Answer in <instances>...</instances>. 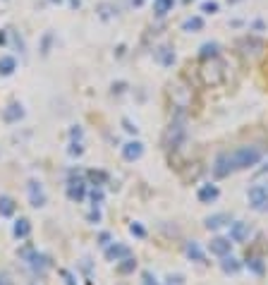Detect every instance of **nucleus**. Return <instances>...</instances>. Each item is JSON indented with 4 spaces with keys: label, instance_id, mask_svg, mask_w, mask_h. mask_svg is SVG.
I'll return each instance as SVG.
<instances>
[{
    "label": "nucleus",
    "instance_id": "nucleus-36",
    "mask_svg": "<svg viewBox=\"0 0 268 285\" xmlns=\"http://www.w3.org/2000/svg\"><path fill=\"white\" fill-rule=\"evenodd\" d=\"M60 276L65 278V285H77V283H74V276H72L70 271H60Z\"/></svg>",
    "mask_w": 268,
    "mask_h": 285
},
{
    "label": "nucleus",
    "instance_id": "nucleus-1",
    "mask_svg": "<svg viewBox=\"0 0 268 285\" xmlns=\"http://www.w3.org/2000/svg\"><path fill=\"white\" fill-rule=\"evenodd\" d=\"M259 161H261V149H256V146H239L235 151L221 153L218 159L213 161V175L216 177H228L230 173L256 166Z\"/></svg>",
    "mask_w": 268,
    "mask_h": 285
},
{
    "label": "nucleus",
    "instance_id": "nucleus-8",
    "mask_svg": "<svg viewBox=\"0 0 268 285\" xmlns=\"http://www.w3.org/2000/svg\"><path fill=\"white\" fill-rule=\"evenodd\" d=\"M182 139H184V125H182V120H175V122H170V129H168V146L177 149Z\"/></svg>",
    "mask_w": 268,
    "mask_h": 285
},
{
    "label": "nucleus",
    "instance_id": "nucleus-34",
    "mask_svg": "<svg viewBox=\"0 0 268 285\" xmlns=\"http://www.w3.org/2000/svg\"><path fill=\"white\" fill-rule=\"evenodd\" d=\"M249 269H252L254 273H263V264H261L259 259H252V262H249Z\"/></svg>",
    "mask_w": 268,
    "mask_h": 285
},
{
    "label": "nucleus",
    "instance_id": "nucleus-7",
    "mask_svg": "<svg viewBox=\"0 0 268 285\" xmlns=\"http://www.w3.org/2000/svg\"><path fill=\"white\" fill-rule=\"evenodd\" d=\"M127 256H132V249L127 245H120V242H113V245L105 247V259L108 262H122Z\"/></svg>",
    "mask_w": 268,
    "mask_h": 285
},
{
    "label": "nucleus",
    "instance_id": "nucleus-14",
    "mask_svg": "<svg viewBox=\"0 0 268 285\" xmlns=\"http://www.w3.org/2000/svg\"><path fill=\"white\" fill-rule=\"evenodd\" d=\"M218 197H221V190H218L216 185H204V187H199V192H197V199L201 204H211V201H216Z\"/></svg>",
    "mask_w": 268,
    "mask_h": 285
},
{
    "label": "nucleus",
    "instance_id": "nucleus-5",
    "mask_svg": "<svg viewBox=\"0 0 268 285\" xmlns=\"http://www.w3.org/2000/svg\"><path fill=\"white\" fill-rule=\"evenodd\" d=\"M19 120H24V106L19 101H12L3 108V122L5 125H17Z\"/></svg>",
    "mask_w": 268,
    "mask_h": 285
},
{
    "label": "nucleus",
    "instance_id": "nucleus-42",
    "mask_svg": "<svg viewBox=\"0 0 268 285\" xmlns=\"http://www.w3.org/2000/svg\"><path fill=\"white\" fill-rule=\"evenodd\" d=\"M132 5H134V8H142V5H144V0H132Z\"/></svg>",
    "mask_w": 268,
    "mask_h": 285
},
{
    "label": "nucleus",
    "instance_id": "nucleus-27",
    "mask_svg": "<svg viewBox=\"0 0 268 285\" xmlns=\"http://www.w3.org/2000/svg\"><path fill=\"white\" fill-rule=\"evenodd\" d=\"M201 12H204V15H216V12H218V3H216V0L201 3Z\"/></svg>",
    "mask_w": 268,
    "mask_h": 285
},
{
    "label": "nucleus",
    "instance_id": "nucleus-9",
    "mask_svg": "<svg viewBox=\"0 0 268 285\" xmlns=\"http://www.w3.org/2000/svg\"><path fill=\"white\" fill-rule=\"evenodd\" d=\"M208 252L216 254V256H228L232 252V240L230 238H213L208 242Z\"/></svg>",
    "mask_w": 268,
    "mask_h": 285
},
{
    "label": "nucleus",
    "instance_id": "nucleus-15",
    "mask_svg": "<svg viewBox=\"0 0 268 285\" xmlns=\"http://www.w3.org/2000/svg\"><path fill=\"white\" fill-rule=\"evenodd\" d=\"M12 235H15L17 240H26V238H29V235H32V223H29V218H17L15 228H12Z\"/></svg>",
    "mask_w": 268,
    "mask_h": 285
},
{
    "label": "nucleus",
    "instance_id": "nucleus-12",
    "mask_svg": "<svg viewBox=\"0 0 268 285\" xmlns=\"http://www.w3.org/2000/svg\"><path fill=\"white\" fill-rule=\"evenodd\" d=\"M153 58H156L158 65H163V67H170L175 63V50L170 46H158L153 50Z\"/></svg>",
    "mask_w": 268,
    "mask_h": 285
},
{
    "label": "nucleus",
    "instance_id": "nucleus-6",
    "mask_svg": "<svg viewBox=\"0 0 268 285\" xmlns=\"http://www.w3.org/2000/svg\"><path fill=\"white\" fill-rule=\"evenodd\" d=\"M249 204H252V209H266L268 204V187L266 185H254V187H249Z\"/></svg>",
    "mask_w": 268,
    "mask_h": 285
},
{
    "label": "nucleus",
    "instance_id": "nucleus-38",
    "mask_svg": "<svg viewBox=\"0 0 268 285\" xmlns=\"http://www.w3.org/2000/svg\"><path fill=\"white\" fill-rule=\"evenodd\" d=\"M125 82H118V84H113V94H122V91H125Z\"/></svg>",
    "mask_w": 268,
    "mask_h": 285
},
{
    "label": "nucleus",
    "instance_id": "nucleus-43",
    "mask_svg": "<svg viewBox=\"0 0 268 285\" xmlns=\"http://www.w3.org/2000/svg\"><path fill=\"white\" fill-rule=\"evenodd\" d=\"M263 173H268V163H266V168H261V170H256V175H263Z\"/></svg>",
    "mask_w": 268,
    "mask_h": 285
},
{
    "label": "nucleus",
    "instance_id": "nucleus-26",
    "mask_svg": "<svg viewBox=\"0 0 268 285\" xmlns=\"http://www.w3.org/2000/svg\"><path fill=\"white\" fill-rule=\"evenodd\" d=\"M129 232H132L134 238H139V240H144V238H146V228H144L142 223H137V221H134L132 225H129Z\"/></svg>",
    "mask_w": 268,
    "mask_h": 285
},
{
    "label": "nucleus",
    "instance_id": "nucleus-24",
    "mask_svg": "<svg viewBox=\"0 0 268 285\" xmlns=\"http://www.w3.org/2000/svg\"><path fill=\"white\" fill-rule=\"evenodd\" d=\"M134 269H137V259H134V256H127V259H122V262L118 264V273H120V276L134 273Z\"/></svg>",
    "mask_w": 268,
    "mask_h": 285
},
{
    "label": "nucleus",
    "instance_id": "nucleus-2",
    "mask_svg": "<svg viewBox=\"0 0 268 285\" xmlns=\"http://www.w3.org/2000/svg\"><path fill=\"white\" fill-rule=\"evenodd\" d=\"M201 80H204V84H208V87H216V84L223 82V67H221V63H218V58H211V63L204 65Z\"/></svg>",
    "mask_w": 268,
    "mask_h": 285
},
{
    "label": "nucleus",
    "instance_id": "nucleus-18",
    "mask_svg": "<svg viewBox=\"0 0 268 285\" xmlns=\"http://www.w3.org/2000/svg\"><path fill=\"white\" fill-rule=\"evenodd\" d=\"M17 70V60L12 56H3L0 58V77H10Z\"/></svg>",
    "mask_w": 268,
    "mask_h": 285
},
{
    "label": "nucleus",
    "instance_id": "nucleus-44",
    "mask_svg": "<svg viewBox=\"0 0 268 285\" xmlns=\"http://www.w3.org/2000/svg\"><path fill=\"white\" fill-rule=\"evenodd\" d=\"M50 3H58V5H60V3H63V0H50Z\"/></svg>",
    "mask_w": 268,
    "mask_h": 285
},
{
    "label": "nucleus",
    "instance_id": "nucleus-16",
    "mask_svg": "<svg viewBox=\"0 0 268 285\" xmlns=\"http://www.w3.org/2000/svg\"><path fill=\"white\" fill-rule=\"evenodd\" d=\"M15 211H17L15 199L8 197V194H0V218H10V216H15Z\"/></svg>",
    "mask_w": 268,
    "mask_h": 285
},
{
    "label": "nucleus",
    "instance_id": "nucleus-40",
    "mask_svg": "<svg viewBox=\"0 0 268 285\" xmlns=\"http://www.w3.org/2000/svg\"><path fill=\"white\" fill-rule=\"evenodd\" d=\"M70 8H74V10L82 8V0H70Z\"/></svg>",
    "mask_w": 268,
    "mask_h": 285
},
{
    "label": "nucleus",
    "instance_id": "nucleus-22",
    "mask_svg": "<svg viewBox=\"0 0 268 285\" xmlns=\"http://www.w3.org/2000/svg\"><path fill=\"white\" fill-rule=\"evenodd\" d=\"M87 180L91 185H96V187H101V185L108 183V173H105V170H89V173H87Z\"/></svg>",
    "mask_w": 268,
    "mask_h": 285
},
{
    "label": "nucleus",
    "instance_id": "nucleus-31",
    "mask_svg": "<svg viewBox=\"0 0 268 285\" xmlns=\"http://www.w3.org/2000/svg\"><path fill=\"white\" fill-rule=\"evenodd\" d=\"M50 43H53V34L48 32L46 36H43V50H41L43 56H48V53H50Z\"/></svg>",
    "mask_w": 268,
    "mask_h": 285
},
{
    "label": "nucleus",
    "instance_id": "nucleus-19",
    "mask_svg": "<svg viewBox=\"0 0 268 285\" xmlns=\"http://www.w3.org/2000/svg\"><path fill=\"white\" fill-rule=\"evenodd\" d=\"M201 29H204V19L201 17H187L182 22V32H187V34H197Z\"/></svg>",
    "mask_w": 268,
    "mask_h": 285
},
{
    "label": "nucleus",
    "instance_id": "nucleus-20",
    "mask_svg": "<svg viewBox=\"0 0 268 285\" xmlns=\"http://www.w3.org/2000/svg\"><path fill=\"white\" fill-rule=\"evenodd\" d=\"M223 262H221V269L223 273H239V269H242V264L237 262L232 254H228V256H221Z\"/></svg>",
    "mask_w": 268,
    "mask_h": 285
},
{
    "label": "nucleus",
    "instance_id": "nucleus-13",
    "mask_svg": "<svg viewBox=\"0 0 268 285\" xmlns=\"http://www.w3.org/2000/svg\"><path fill=\"white\" fill-rule=\"evenodd\" d=\"M230 223H232V216L230 214H213L204 221V225L208 230H221V228H225V225H230Z\"/></svg>",
    "mask_w": 268,
    "mask_h": 285
},
{
    "label": "nucleus",
    "instance_id": "nucleus-39",
    "mask_svg": "<svg viewBox=\"0 0 268 285\" xmlns=\"http://www.w3.org/2000/svg\"><path fill=\"white\" fill-rule=\"evenodd\" d=\"M5 43H8V32L0 29V46H5Z\"/></svg>",
    "mask_w": 268,
    "mask_h": 285
},
{
    "label": "nucleus",
    "instance_id": "nucleus-33",
    "mask_svg": "<svg viewBox=\"0 0 268 285\" xmlns=\"http://www.w3.org/2000/svg\"><path fill=\"white\" fill-rule=\"evenodd\" d=\"M87 221L89 223H98V221H101V211H98V206H94V211L87 216Z\"/></svg>",
    "mask_w": 268,
    "mask_h": 285
},
{
    "label": "nucleus",
    "instance_id": "nucleus-28",
    "mask_svg": "<svg viewBox=\"0 0 268 285\" xmlns=\"http://www.w3.org/2000/svg\"><path fill=\"white\" fill-rule=\"evenodd\" d=\"M67 153H70L72 159H74V156H82V153H84V146H82V142H74V139H72V144H70V149H67Z\"/></svg>",
    "mask_w": 268,
    "mask_h": 285
},
{
    "label": "nucleus",
    "instance_id": "nucleus-10",
    "mask_svg": "<svg viewBox=\"0 0 268 285\" xmlns=\"http://www.w3.org/2000/svg\"><path fill=\"white\" fill-rule=\"evenodd\" d=\"M142 156H144V144L139 142V139H134V142H127L125 146H122V159L129 161V163L139 161Z\"/></svg>",
    "mask_w": 268,
    "mask_h": 285
},
{
    "label": "nucleus",
    "instance_id": "nucleus-45",
    "mask_svg": "<svg viewBox=\"0 0 268 285\" xmlns=\"http://www.w3.org/2000/svg\"><path fill=\"white\" fill-rule=\"evenodd\" d=\"M184 3H192V0H184Z\"/></svg>",
    "mask_w": 268,
    "mask_h": 285
},
{
    "label": "nucleus",
    "instance_id": "nucleus-21",
    "mask_svg": "<svg viewBox=\"0 0 268 285\" xmlns=\"http://www.w3.org/2000/svg\"><path fill=\"white\" fill-rule=\"evenodd\" d=\"M175 0H153V15L156 17H166L173 10Z\"/></svg>",
    "mask_w": 268,
    "mask_h": 285
},
{
    "label": "nucleus",
    "instance_id": "nucleus-32",
    "mask_svg": "<svg viewBox=\"0 0 268 285\" xmlns=\"http://www.w3.org/2000/svg\"><path fill=\"white\" fill-rule=\"evenodd\" d=\"M70 137L74 139V142H82V137H84V129H82L79 125H74V127L70 129Z\"/></svg>",
    "mask_w": 268,
    "mask_h": 285
},
{
    "label": "nucleus",
    "instance_id": "nucleus-25",
    "mask_svg": "<svg viewBox=\"0 0 268 285\" xmlns=\"http://www.w3.org/2000/svg\"><path fill=\"white\" fill-rule=\"evenodd\" d=\"M96 12H98V17H101V19H111V17L115 15V12H118V10L113 8L111 3H101V5H98V8H96Z\"/></svg>",
    "mask_w": 268,
    "mask_h": 285
},
{
    "label": "nucleus",
    "instance_id": "nucleus-17",
    "mask_svg": "<svg viewBox=\"0 0 268 285\" xmlns=\"http://www.w3.org/2000/svg\"><path fill=\"white\" fill-rule=\"evenodd\" d=\"M187 256H190L192 262H197V264H208L206 262V254L201 252V247H199V242H187Z\"/></svg>",
    "mask_w": 268,
    "mask_h": 285
},
{
    "label": "nucleus",
    "instance_id": "nucleus-46",
    "mask_svg": "<svg viewBox=\"0 0 268 285\" xmlns=\"http://www.w3.org/2000/svg\"><path fill=\"white\" fill-rule=\"evenodd\" d=\"M3 3H8V0H3Z\"/></svg>",
    "mask_w": 268,
    "mask_h": 285
},
{
    "label": "nucleus",
    "instance_id": "nucleus-23",
    "mask_svg": "<svg viewBox=\"0 0 268 285\" xmlns=\"http://www.w3.org/2000/svg\"><path fill=\"white\" fill-rule=\"evenodd\" d=\"M218 43H204V46L199 48V58L201 60H208V58H218Z\"/></svg>",
    "mask_w": 268,
    "mask_h": 285
},
{
    "label": "nucleus",
    "instance_id": "nucleus-11",
    "mask_svg": "<svg viewBox=\"0 0 268 285\" xmlns=\"http://www.w3.org/2000/svg\"><path fill=\"white\" fill-rule=\"evenodd\" d=\"M249 232H252L249 223H245V221L230 223V240H232V242H245V240L249 238Z\"/></svg>",
    "mask_w": 268,
    "mask_h": 285
},
{
    "label": "nucleus",
    "instance_id": "nucleus-4",
    "mask_svg": "<svg viewBox=\"0 0 268 285\" xmlns=\"http://www.w3.org/2000/svg\"><path fill=\"white\" fill-rule=\"evenodd\" d=\"M26 194H29V204L34 209H41V206H46L48 197H46V190H43V185L39 180H29L26 183Z\"/></svg>",
    "mask_w": 268,
    "mask_h": 285
},
{
    "label": "nucleus",
    "instance_id": "nucleus-29",
    "mask_svg": "<svg viewBox=\"0 0 268 285\" xmlns=\"http://www.w3.org/2000/svg\"><path fill=\"white\" fill-rule=\"evenodd\" d=\"M91 204H94V206H101L103 204V190H101V187L91 190Z\"/></svg>",
    "mask_w": 268,
    "mask_h": 285
},
{
    "label": "nucleus",
    "instance_id": "nucleus-37",
    "mask_svg": "<svg viewBox=\"0 0 268 285\" xmlns=\"http://www.w3.org/2000/svg\"><path fill=\"white\" fill-rule=\"evenodd\" d=\"M98 245L108 247V245H111V235H108V232H101V235H98Z\"/></svg>",
    "mask_w": 268,
    "mask_h": 285
},
{
    "label": "nucleus",
    "instance_id": "nucleus-3",
    "mask_svg": "<svg viewBox=\"0 0 268 285\" xmlns=\"http://www.w3.org/2000/svg\"><path fill=\"white\" fill-rule=\"evenodd\" d=\"M67 197L72 199V201H82V199L87 197V183H84V177L77 173L70 175V180H67Z\"/></svg>",
    "mask_w": 268,
    "mask_h": 285
},
{
    "label": "nucleus",
    "instance_id": "nucleus-35",
    "mask_svg": "<svg viewBox=\"0 0 268 285\" xmlns=\"http://www.w3.org/2000/svg\"><path fill=\"white\" fill-rule=\"evenodd\" d=\"M144 283L142 285H158V280H156V276H151V273H149V271H144Z\"/></svg>",
    "mask_w": 268,
    "mask_h": 285
},
{
    "label": "nucleus",
    "instance_id": "nucleus-30",
    "mask_svg": "<svg viewBox=\"0 0 268 285\" xmlns=\"http://www.w3.org/2000/svg\"><path fill=\"white\" fill-rule=\"evenodd\" d=\"M122 127H125V132H129V135H137L139 132V127L134 125L129 118H122Z\"/></svg>",
    "mask_w": 268,
    "mask_h": 285
},
{
    "label": "nucleus",
    "instance_id": "nucleus-41",
    "mask_svg": "<svg viewBox=\"0 0 268 285\" xmlns=\"http://www.w3.org/2000/svg\"><path fill=\"white\" fill-rule=\"evenodd\" d=\"M0 285H12V283H10V280H8L5 276H0Z\"/></svg>",
    "mask_w": 268,
    "mask_h": 285
}]
</instances>
